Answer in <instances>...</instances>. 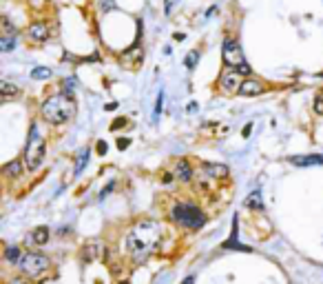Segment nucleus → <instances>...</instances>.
<instances>
[{
  "label": "nucleus",
  "mask_w": 323,
  "mask_h": 284,
  "mask_svg": "<svg viewBox=\"0 0 323 284\" xmlns=\"http://www.w3.org/2000/svg\"><path fill=\"white\" fill-rule=\"evenodd\" d=\"M160 240H162V227L155 220H144L137 227H133L129 235H126V244H129L133 262L135 264L146 262L151 253L157 249Z\"/></svg>",
  "instance_id": "nucleus-1"
},
{
  "label": "nucleus",
  "mask_w": 323,
  "mask_h": 284,
  "mask_svg": "<svg viewBox=\"0 0 323 284\" xmlns=\"http://www.w3.org/2000/svg\"><path fill=\"white\" fill-rule=\"evenodd\" d=\"M40 113H42V118H45L49 124H64V122H69L71 116L76 113L73 98H71V96H64V93L49 96V98L42 102Z\"/></svg>",
  "instance_id": "nucleus-2"
},
{
  "label": "nucleus",
  "mask_w": 323,
  "mask_h": 284,
  "mask_svg": "<svg viewBox=\"0 0 323 284\" xmlns=\"http://www.w3.org/2000/svg\"><path fill=\"white\" fill-rule=\"evenodd\" d=\"M175 225L184 227V229H191V231H197L206 225V215L204 211L195 204H188V202H180L173 207V213H170Z\"/></svg>",
  "instance_id": "nucleus-3"
},
{
  "label": "nucleus",
  "mask_w": 323,
  "mask_h": 284,
  "mask_svg": "<svg viewBox=\"0 0 323 284\" xmlns=\"http://www.w3.org/2000/svg\"><path fill=\"white\" fill-rule=\"evenodd\" d=\"M222 58H224V65L230 69H235V71H239L241 76H250V65L246 62V56H243V49H241V45H239V40L237 38H228L224 40V45H222Z\"/></svg>",
  "instance_id": "nucleus-4"
},
{
  "label": "nucleus",
  "mask_w": 323,
  "mask_h": 284,
  "mask_svg": "<svg viewBox=\"0 0 323 284\" xmlns=\"http://www.w3.org/2000/svg\"><path fill=\"white\" fill-rule=\"evenodd\" d=\"M24 165H27L29 171H35L40 169L42 160H45V140L40 138L38 134V127H31L29 131V138H27V147H24Z\"/></svg>",
  "instance_id": "nucleus-5"
},
{
  "label": "nucleus",
  "mask_w": 323,
  "mask_h": 284,
  "mask_svg": "<svg viewBox=\"0 0 323 284\" xmlns=\"http://www.w3.org/2000/svg\"><path fill=\"white\" fill-rule=\"evenodd\" d=\"M20 271L27 277H40L42 273H47L49 267H51V262H49V258L47 256H42V253H24L22 260H20Z\"/></svg>",
  "instance_id": "nucleus-6"
},
{
  "label": "nucleus",
  "mask_w": 323,
  "mask_h": 284,
  "mask_svg": "<svg viewBox=\"0 0 323 284\" xmlns=\"http://www.w3.org/2000/svg\"><path fill=\"white\" fill-rule=\"evenodd\" d=\"M241 74L239 71H235V69H230V67H226L222 71V76H219V89L222 91H226V93H239V89H241V78H239Z\"/></svg>",
  "instance_id": "nucleus-7"
},
{
  "label": "nucleus",
  "mask_w": 323,
  "mask_h": 284,
  "mask_svg": "<svg viewBox=\"0 0 323 284\" xmlns=\"http://www.w3.org/2000/svg\"><path fill=\"white\" fill-rule=\"evenodd\" d=\"M27 36H29V40L31 42H47L49 40V36H51V29H49L47 22H31L27 29Z\"/></svg>",
  "instance_id": "nucleus-8"
},
{
  "label": "nucleus",
  "mask_w": 323,
  "mask_h": 284,
  "mask_svg": "<svg viewBox=\"0 0 323 284\" xmlns=\"http://www.w3.org/2000/svg\"><path fill=\"white\" fill-rule=\"evenodd\" d=\"M144 60V53H142V49H139V45L135 42V45L131 47V49H126L124 51V56L120 58V62L124 65V67H129V69H135L139 62Z\"/></svg>",
  "instance_id": "nucleus-9"
},
{
  "label": "nucleus",
  "mask_w": 323,
  "mask_h": 284,
  "mask_svg": "<svg viewBox=\"0 0 323 284\" xmlns=\"http://www.w3.org/2000/svg\"><path fill=\"white\" fill-rule=\"evenodd\" d=\"M290 165L295 167H319L323 165V153H310V155H292L288 158Z\"/></svg>",
  "instance_id": "nucleus-10"
},
{
  "label": "nucleus",
  "mask_w": 323,
  "mask_h": 284,
  "mask_svg": "<svg viewBox=\"0 0 323 284\" xmlns=\"http://www.w3.org/2000/svg\"><path fill=\"white\" fill-rule=\"evenodd\" d=\"M266 91V87L261 84L259 80H255V78H248V80H243L241 82V89H239V93L241 96H259V93H264Z\"/></svg>",
  "instance_id": "nucleus-11"
},
{
  "label": "nucleus",
  "mask_w": 323,
  "mask_h": 284,
  "mask_svg": "<svg viewBox=\"0 0 323 284\" xmlns=\"http://www.w3.org/2000/svg\"><path fill=\"white\" fill-rule=\"evenodd\" d=\"M202 169L206 171V176L208 178H226L228 176V167L226 165H210V162H204Z\"/></svg>",
  "instance_id": "nucleus-12"
},
{
  "label": "nucleus",
  "mask_w": 323,
  "mask_h": 284,
  "mask_svg": "<svg viewBox=\"0 0 323 284\" xmlns=\"http://www.w3.org/2000/svg\"><path fill=\"white\" fill-rule=\"evenodd\" d=\"M175 176H177L182 182H188V180L193 178V169L188 165V160H180L177 167H175Z\"/></svg>",
  "instance_id": "nucleus-13"
},
{
  "label": "nucleus",
  "mask_w": 323,
  "mask_h": 284,
  "mask_svg": "<svg viewBox=\"0 0 323 284\" xmlns=\"http://www.w3.org/2000/svg\"><path fill=\"white\" fill-rule=\"evenodd\" d=\"M3 173H5L7 178H11V180H14V178H20V173H22V162H20V160H11L9 165L3 167Z\"/></svg>",
  "instance_id": "nucleus-14"
},
{
  "label": "nucleus",
  "mask_w": 323,
  "mask_h": 284,
  "mask_svg": "<svg viewBox=\"0 0 323 284\" xmlns=\"http://www.w3.org/2000/svg\"><path fill=\"white\" fill-rule=\"evenodd\" d=\"M0 93H3V100H9V98H14V96L20 93V89H18L16 84H11L9 80H3L0 82Z\"/></svg>",
  "instance_id": "nucleus-15"
},
{
  "label": "nucleus",
  "mask_w": 323,
  "mask_h": 284,
  "mask_svg": "<svg viewBox=\"0 0 323 284\" xmlns=\"http://www.w3.org/2000/svg\"><path fill=\"white\" fill-rule=\"evenodd\" d=\"M47 240H49V229L47 227H38L31 235H29V242H35V244H47Z\"/></svg>",
  "instance_id": "nucleus-16"
},
{
  "label": "nucleus",
  "mask_w": 323,
  "mask_h": 284,
  "mask_svg": "<svg viewBox=\"0 0 323 284\" xmlns=\"http://www.w3.org/2000/svg\"><path fill=\"white\" fill-rule=\"evenodd\" d=\"M246 204L248 209H255V211H264V200H261V193L259 191H255V193H250V196L246 198Z\"/></svg>",
  "instance_id": "nucleus-17"
},
{
  "label": "nucleus",
  "mask_w": 323,
  "mask_h": 284,
  "mask_svg": "<svg viewBox=\"0 0 323 284\" xmlns=\"http://www.w3.org/2000/svg\"><path fill=\"white\" fill-rule=\"evenodd\" d=\"M16 45H18V36H9V34L0 36V51L3 53H9Z\"/></svg>",
  "instance_id": "nucleus-18"
},
{
  "label": "nucleus",
  "mask_w": 323,
  "mask_h": 284,
  "mask_svg": "<svg viewBox=\"0 0 323 284\" xmlns=\"http://www.w3.org/2000/svg\"><path fill=\"white\" fill-rule=\"evenodd\" d=\"M5 258H7V262H11V264H20L22 253H20V249H18V246L9 244L7 249H5Z\"/></svg>",
  "instance_id": "nucleus-19"
},
{
  "label": "nucleus",
  "mask_w": 323,
  "mask_h": 284,
  "mask_svg": "<svg viewBox=\"0 0 323 284\" xmlns=\"http://www.w3.org/2000/svg\"><path fill=\"white\" fill-rule=\"evenodd\" d=\"M49 76H51V69H49V67H33L31 69V78H33V80H47Z\"/></svg>",
  "instance_id": "nucleus-20"
},
{
  "label": "nucleus",
  "mask_w": 323,
  "mask_h": 284,
  "mask_svg": "<svg viewBox=\"0 0 323 284\" xmlns=\"http://www.w3.org/2000/svg\"><path fill=\"white\" fill-rule=\"evenodd\" d=\"M89 162V149H82L80 151V155H78V165H76V176L84 169V165Z\"/></svg>",
  "instance_id": "nucleus-21"
},
{
  "label": "nucleus",
  "mask_w": 323,
  "mask_h": 284,
  "mask_svg": "<svg viewBox=\"0 0 323 284\" xmlns=\"http://www.w3.org/2000/svg\"><path fill=\"white\" fill-rule=\"evenodd\" d=\"M73 87H76V80H73V78H64L62 80V93L73 98Z\"/></svg>",
  "instance_id": "nucleus-22"
},
{
  "label": "nucleus",
  "mask_w": 323,
  "mask_h": 284,
  "mask_svg": "<svg viewBox=\"0 0 323 284\" xmlns=\"http://www.w3.org/2000/svg\"><path fill=\"white\" fill-rule=\"evenodd\" d=\"M3 29H5V34H9V36H18V27H14V22H11L7 16L3 18Z\"/></svg>",
  "instance_id": "nucleus-23"
},
{
  "label": "nucleus",
  "mask_w": 323,
  "mask_h": 284,
  "mask_svg": "<svg viewBox=\"0 0 323 284\" xmlns=\"http://www.w3.org/2000/svg\"><path fill=\"white\" fill-rule=\"evenodd\" d=\"M197 62H199V51H191V53L186 56V67H188V69H193Z\"/></svg>",
  "instance_id": "nucleus-24"
},
{
  "label": "nucleus",
  "mask_w": 323,
  "mask_h": 284,
  "mask_svg": "<svg viewBox=\"0 0 323 284\" xmlns=\"http://www.w3.org/2000/svg\"><path fill=\"white\" fill-rule=\"evenodd\" d=\"M97 251H100V244H97V242L87 244V258L89 260H95L97 258Z\"/></svg>",
  "instance_id": "nucleus-25"
},
{
  "label": "nucleus",
  "mask_w": 323,
  "mask_h": 284,
  "mask_svg": "<svg viewBox=\"0 0 323 284\" xmlns=\"http://www.w3.org/2000/svg\"><path fill=\"white\" fill-rule=\"evenodd\" d=\"M314 111L319 113V116H323V93H319L314 98Z\"/></svg>",
  "instance_id": "nucleus-26"
},
{
  "label": "nucleus",
  "mask_w": 323,
  "mask_h": 284,
  "mask_svg": "<svg viewBox=\"0 0 323 284\" xmlns=\"http://www.w3.org/2000/svg\"><path fill=\"white\" fill-rule=\"evenodd\" d=\"M100 9H102V11L115 9V0H100Z\"/></svg>",
  "instance_id": "nucleus-27"
},
{
  "label": "nucleus",
  "mask_w": 323,
  "mask_h": 284,
  "mask_svg": "<svg viewBox=\"0 0 323 284\" xmlns=\"http://www.w3.org/2000/svg\"><path fill=\"white\" fill-rule=\"evenodd\" d=\"M177 3H180V0H164V11H166V14H170Z\"/></svg>",
  "instance_id": "nucleus-28"
},
{
  "label": "nucleus",
  "mask_w": 323,
  "mask_h": 284,
  "mask_svg": "<svg viewBox=\"0 0 323 284\" xmlns=\"http://www.w3.org/2000/svg\"><path fill=\"white\" fill-rule=\"evenodd\" d=\"M7 284H31V282H29L27 277H20V275H16V277H11V280H9Z\"/></svg>",
  "instance_id": "nucleus-29"
},
{
  "label": "nucleus",
  "mask_w": 323,
  "mask_h": 284,
  "mask_svg": "<svg viewBox=\"0 0 323 284\" xmlns=\"http://www.w3.org/2000/svg\"><path fill=\"white\" fill-rule=\"evenodd\" d=\"M124 124H126V120H124V118H118V120L113 122V129H120V127H124Z\"/></svg>",
  "instance_id": "nucleus-30"
},
{
  "label": "nucleus",
  "mask_w": 323,
  "mask_h": 284,
  "mask_svg": "<svg viewBox=\"0 0 323 284\" xmlns=\"http://www.w3.org/2000/svg\"><path fill=\"white\" fill-rule=\"evenodd\" d=\"M184 38H186V36H184V34H175V36H173V40H175V42H182V40H184Z\"/></svg>",
  "instance_id": "nucleus-31"
},
{
  "label": "nucleus",
  "mask_w": 323,
  "mask_h": 284,
  "mask_svg": "<svg viewBox=\"0 0 323 284\" xmlns=\"http://www.w3.org/2000/svg\"><path fill=\"white\" fill-rule=\"evenodd\" d=\"M104 151H106V144L100 142V144H97V153H104Z\"/></svg>",
  "instance_id": "nucleus-32"
},
{
  "label": "nucleus",
  "mask_w": 323,
  "mask_h": 284,
  "mask_svg": "<svg viewBox=\"0 0 323 284\" xmlns=\"http://www.w3.org/2000/svg\"><path fill=\"white\" fill-rule=\"evenodd\" d=\"M162 111V93H160V98H157V109H155V113H160Z\"/></svg>",
  "instance_id": "nucleus-33"
},
{
  "label": "nucleus",
  "mask_w": 323,
  "mask_h": 284,
  "mask_svg": "<svg viewBox=\"0 0 323 284\" xmlns=\"http://www.w3.org/2000/svg\"><path fill=\"white\" fill-rule=\"evenodd\" d=\"M118 147H120V149H126V147H129V140H120Z\"/></svg>",
  "instance_id": "nucleus-34"
},
{
  "label": "nucleus",
  "mask_w": 323,
  "mask_h": 284,
  "mask_svg": "<svg viewBox=\"0 0 323 284\" xmlns=\"http://www.w3.org/2000/svg\"><path fill=\"white\" fill-rule=\"evenodd\" d=\"M188 111H197V102H191V105H188Z\"/></svg>",
  "instance_id": "nucleus-35"
},
{
  "label": "nucleus",
  "mask_w": 323,
  "mask_h": 284,
  "mask_svg": "<svg viewBox=\"0 0 323 284\" xmlns=\"http://www.w3.org/2000/svg\"><path fill=\"white\" fill-rule=\"evenodd\" d=\"M193 282H195V277H193V275H188V277H186V280L182 282V284H193Z\"/></svg>",
  "instance_id": "nucleus-36"
},
{
  "label": "nucleus",
  "mask_w": 323,
  "mask_h": 284,
  "mask_svg": "<svg viewBox=\"0 0 323 284\" xmlns=\"http://www.w3.org/2000/svg\"><path fill=\"white\" fill-rule=\"evenodd\" d=\"M106 109H109V111H113V109H118V105H115V102H109Z\"/></svg>",
  "instance_id": "nucleus-37"
}]
</instances>
